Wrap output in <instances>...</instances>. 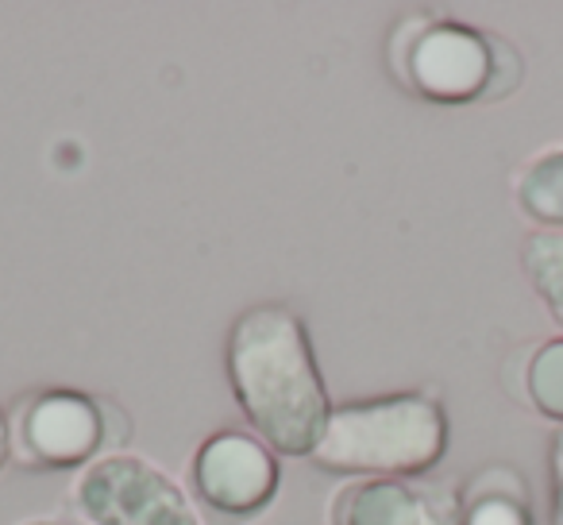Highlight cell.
Masks as SVG:
<instances>
[{"instance_id":"obj_1","label":"cell","mask_w":563,"mask_h":525,"mask_svg":"<svg viewBox=\"0 0 563 525\" xmlns=\"http://www.w3.org/2000/svg\"><path fill=\"white\" fill-rule=\"evenodd\" d=\"M235 406L258 440L286 456H313L329 429L332 402L309 329L290 306L266 302L235 317L224 348Z\"/></svg>"},{"instance_id":"obj_2","label":"cell","mask_w":563,"mask_h":525,"mask_svg":"<svg viewBox=\"0 0 563 525\" xmlns=\"http://www.w3.org/2000/svg\"><path fill=\"white\" fill-rule=\"evenodd\" d=\"M386 66L406 94L444 109L506 101L525 78L514 43L455 17H401L386 40Z\"/></svg>"},{"instance_id":"obj_3","label":"cell","mask_w":563,"mask_h":525,"mask_svg":"<svg viewBox=\"0 0 563 525\" xmlns=\"http://www.w3.org/2000/svg\"><path fill=\"white\" fill-rule=\"evenodd\" d=\"M448 452V409L432 391L347 402L329 417L309 460L332 475H424Z\"/></svg>"},{"instance_id":"obj_4","label":"cell","mask_w":563,"mask_h":525,"mask_svg":"<svg viewBox=\"0 0 563 525\" xmlns=\"http://www.w3.org/2000/svg\"><path fill=\"white\" fill-rule=\"evenodd\" d=\"M132 440L128 414L104 394L43 386L20 394L9 414L12 460L27 471H70Z\"/></svg>"},{"instance_id":"obj_5","label":"cell","mask_w":563,"mask_h":525,"mask_svg":"<svg viewBox=\"0 0 563 525\" xmlns=\"http://www.w3.org/2000/svg\"><path fill=\"white\" fill-rule=\"evenodd\" d=\"M74 502L93 525H197L181 486L128 452L89 463Z\"/></svg>"},{"instance_id":"obj_6","label":"cell","mask_w":563,"mask_h":525,"mask_svg":"<svg viewBox=\"0 0 563 525\" xmlns=\"http://www.w3.org/2000/svg\"><path fill=\"white\" fill-rule=\"evenodd\" d=\"M189 479H194V491L205 502V510H212V517L251 522L278 499L282 468L266 440L240 429H220L209 440H201Z\"/></svg>"},{"instance_id":"obj_7","label":"cell","mask_w":563,"mask_h":525,"mask_svg":"<svg viewBox=\"0 0 563 525\" xmlns=\"http://www.w3.org/2000/svg\"><path fill=\"white\" fill-rule=\"evenodd\" d=\"M332 525H460V491L421 475L355 479L329 506Z\"/></svg>"},{"instance_id":"obj_8","label":"cell","mask_w":563,"mask_h":525,"mask_svg":"<svg viewBox=\"0 0 563 525\" xmlns=\"http://www.w3.org/2000/svg\"><path fill=\"white\" fill-rule=\"evenodd\" d=\"M460 525H537L532 494L514 463H486L460 491Z\"/></svg>"},{"instance_id":"obj_9","label":"cell","mask_w":563,"mask_h":525,"mask_svg":"<svg viewBox=\"0 0 563 525\" xmlns=\"http://www.w3.org/2000/svg\"><path fill=\"white\" fill-rule=\"evenodd\" d=\"M514 201L525 220L544 232H563V143L532 155L514 178Z\"/></svg>"},{"instance_id":"obj_10","label":"cell","mask_w":563,"mask_h":525,"mask_svg":"<svg viewBox=\"0 0 563 525\" xmlns=\"http://www.w3.org/2000/svg\"><path fill=\"white\" fill-rule=\"evenodd\" d=\"M521 271L529 278L532 294L548 309L555 325L563 329V232H537L525 236L521 243Z\"/></svg>"},{"instance_id":"obj_11","label":"cell","mask_w":563,"mask_h":525,"mask_svg":"<svg viewBox=\"0 0 563 525\" xmlns=\"http://www.w3.org/2000/svg\"><path fill=\"white\" fill-rule=\"evenodd\" d=\"M521 391L525 402L540 417H548V422H555L563 429V337L532 348L529 360H525Z\"/></svg>"},{"instance_id":"obj_12","label":"cell","mask_w":563,"mask_h":525,"mask_svg":"<svg viewBox=\"0 0 563 525\" xmlns=\"http://www.w3.org/2000/svg\"><path fill=\"white\" fill-rule=\"evenodd\" d=\"M548 522L563 525V429H555L548 448Z\"/></svg>"},{"instance_id":"obj_13","label":"cell","mask_w":563,"mask_h":525,"mask_svg":"<svg viewBox=\"0 0 563 525\" xmlns=\"http://www.w3.org/2000/svg\"><path fill=\"white\" fill-rule=\"evenodd\" d=\"M12 460V445H9V417H4V409H0V468Z\"/></svg>"},{"instance_id":"obj_14","label":"cell","mask_w":563,"mask_h":525,"mask_svg":"<svg viewBox=\"0 0 563 525\" xmlns=\"http://www.w3.org/2000/svg\"><path fill=\"white\" fill-rule=\"evenodd\" d=\"M24 525H63V522H55V517H35V522H24Z\"/></svg>"}]
</instances>
